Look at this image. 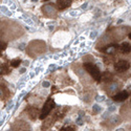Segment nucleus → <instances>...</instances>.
I'll return each mask as SVG.
<instances>
[{"label":"nucleus","mask_w":131,"mask_h":131,"mask_svg":"<svg viewBox=\"0 0 131 131\" xmlns=\"http://www.w3.org/2000/svg\"><path fill=\"white\" fill-rule=\"evenodd\" d=\"M45 49H46L45 43H43L42 41H34L30 44L27 51L30 50V54L31 55H39V54H42Z\"/></svg>","instance_id":"f257e3e1"},{"label":"nucleus","mask_w":131,"mask_h":131,"mask_svg":"<svg viewBox=\"0 0 131 131\" xmlns=\"http://www.w3.org/2000/svg\"><path fill=\"white\" fill-rule=\"evenodd\" d=\"M101 80L105 81V82H110L112 81V75L110 72H104V75H101Z\"/></svg>","instance_id":"2eb2a0df"},{"label":"nucleus","mask_w":131,"mask_h":131,"mask_svg":"<svg viewBox=\"0 0 131 131\" xmlns=\"http://www.w3.org/2000/svg\"><path fill=\"white\" fill-rule=\"evenodd\" d=\"M44 15H46L47 17H56L57 16V10L55 8V4L52 3H48V4H44L42 8Z\"/></svg>","instance_id":"20e7f679"},{"label":"nucleus","mask_w":131,"mask_h":131,"mask_svg":"<svg viewBox=\"0 0 131 131\" xmlns=\"http://www.w3.org/2000/svg\"><path fill=\"white\" fill-rule=\"evenodd\" d=\"M20 63H21L20 59H15V60H13V61L10 62V66L12 67H17V66H19Z\"/></svg>","instance_id":"dca6fc26"},{"label":"nucleus","mask_w":131,"mask_h":131,"mask_svg":"<svg viewBox=\"0 0 131 131\" xmlns=\"http://www.w3.org/2000/svg\"><path fill=\"white\" fill-rule=\"evenodd\" d=\"M5 46H6L5 43H3V42H0V51L3 50V49H5Z\"/></svg>","instance_id":"6ab92c4d"},{"label":"nucleus","mask_w":131,"mask_h":131,"mask_svg":"<svg viewBox=\"0 0 131 131\" xmlns=\"http://www.w3.org/2000/svg\"><path fill=\"white\" fill-rule=\"evenodd\" d=\"M31 1H33V2H36V1H38V0H31Z\"/></svg>","instance_id":"5701e85b"},{"label":"nucleus","mask_w":131,"mask_h":131,"mask_svg":"<svg viewBox=\"0 0 131 131\" xmlns=\"http://www.w3.org/2000/svg\"><path fill=\"white\" fill-rule=\"evenodd\" d=\"M67 110H68V107H65V108H58L57 110L54 112V114L51 116V121L52 122H56V121H59V120H61L62 118H64V115L66 114Z\"/></svg>","instance_id":"39448f33"},{"label":"nucleus","mask_w":131,"mask_h":131,"mask_svg":"<svg viewBox=\"0 0 131 131\" xmlns=\"http://www.w3.org/2000/svg\"><path fill=\"white\" fill-rule=\"evenodd\" d=\"M48 86H49L48 82H43V87H48Z\"/></svg>","instance_id":"412c9836"},{"label":"nucleus","mask_w":131,"mask_h":131,"mask_svg":"<svg viewBox=\"0 0 131 131\" xmlns=\"http://www.w3.org/2000/svg\"><path fill=\"white\" fill-rule=\"evenodd\" d=\"M54 108H55V101L52 100V99H48L46 101V103L44 104L43 108H42V111L40 113V115H39V118L41 120H44L49 113L51 112V110Z\"/></svg>","instance_id":"7ed1b4c3"},{"label":"nucleus","mask_w":131,"mask_h":131,"mask_svg":"<svg viewBox=\"0 0 131 131\" xmlns=\"http://www.w3.org/2000/svg\"><path fill=\"white\" fill-rule=\"evenodd\" d=\"M128 97H129V93L127 92V91H122V92H120L116 95H114V97H113V100H114L115 102H123V101H125Z\"/></svg>","instance_id":"9d476101"},{"label":"nucleus","mask_w":131,"mask_h":131,"mask_svg":"<svg viewBox=\"0 0 131 131\" xmlns=\"http://www.w3.org/2000/svg\"><path fill=\"white\" fill-rule=\"evenodd\" d=\"M0 1H1V0H0Z\"/></svg>","instance_id":"393cba45"},{"label":"nucleus","mask_w":131,"mask_h":131,"mask_svg":"<svg viewBox=\"0 0 131 131\" xmlns=\"http://www.w3.org/2000/svg\"><path fill=\"white\" fill-rule=\"evenodd\" d=\"M84 68L87 70V72L90 73V76L93 78L95 81H98V82H100L101 81V75L102 73L100 72V70L95 65H93L92 63L90 62H86L84 63Z\"/></svg>","instance_id":"f03ea898"},{"label":"nucleus","mask_w":131,"mask_h":131,"mask_svg":"<svg viewBox=\"0 0 131 131\" xmlns=\"http://www.w3.org/2000/svg\"><path fill=\"white\" fill-rule=\"evenodd\" d=\"M24 131H28V130H24Z\"/></svg>","instance_id":"b1692460"},{"label":"nucleus","mask_w":131,"mask_h":131,"mask_svg":"<svg viewBox=\"0 0 131 131\" xmlns=\"http://www.w3.org/2000/svg\"><path fill=\"white\" fill-rule=\"evenodd\" d=\"M61 131H76L73 126H65L64 128H62Z\"/></svg>","instance_id":"f3484780"},{"label":"nucleus","mask_w":131,"mask_h":131,"mask_svg":"<svg viewBox=\"0 0 131 131\" xmlns=\"http://www.w3.org/2000/svg\"><path fill=\"white\" fill-rule=\"evenodd\" d=\"M9 95H10V91L8 88L3 86V85H0V99L5 100V99L9 98Z\"/></svg>","instance_id":"ddd939ff"},{"label":"nucleus","mask_w":131,"mask_h":131,"mask_svg":"<svg viewBox=\"0 0 131 131\" xmlns=\"http://www.w3.org/2000/svg\"><path fill=\"white\" fill-rule=\"evenodd\" d=\"M71 4V0H58L57 1V6L59 10H65Z\"/></svg>","instance_id":"1a4fd4ad"},{"label":"nucleus","mask_w":131,"mask_h":131,"mask_svg":"<svg viewBox=\"0 0 131 131\" xmlns=\"http://www.w3.org/2000/svg\"><path fill=\"white\" fill-rule=\"evenodd\" d=\"M28 127H30V126H28L25 122H23V121H17L15 123V125H14L13 129L15 130V131H20V130L23 129V131H24V129L28 128Z\"/></svg>","instance_id":"6e6552de"},{"label":"nucleus","mask_w":131,"mask_h":131,"mask_svg":"<svg viewBox=\"0 0 131 131\" xmlns=\"http://www.w3.org/2000/svg\"><path fill=\"white\" fill-rule=\"evenodd\" d=\"M106 123L110 124V126H109V127H115V126H118L119 124L121 123V119H120L119 115H112Z\"/></svg>","instance_id":"f8f14e48"},{"label":"nucleus","mask_w":131,"mask_h":131,"mask_svg":"<svg viewBox=\"0 0 131 131\" xmlns=\"http://www.w3.org/2000/svg\"><path fill=\"white\" fill-rule=\"evenodd\" d=\"M23 72H25V68H22V69H21V73H23Z\"/></svg>","instance_id":"4be33fe9"},{"label":"nucleus","mask_w":131,"mask_h":131,"mask_svg":"<svg viewBox=\"0 0 131 131\" xmlns=\"http://www.w3.org/2000/svg\"><path fill=\"white\" fill-rule=\"evenodd\" d=\"M119 49V46L118 45H115V44H112V45H109V46H106L105 48H103L102 50H103L104 52H106L107 55H109V56H111V55H113L114 52L116 51Z\"/></svg>","instance_id":"9b49d317"},{"label":"nucleus","mask_w":131,"mask_h":131,"mask_svg":"<svg viewBox=\"0 0 131 131\" xmlns=\"http://www.w3.org/2000/svg\"><path fill=\"white\" fill-rule=\"evenodd\" d=\"M118 84L116 83H112V84H110V86H109V89H110L111 91H114V90H116L118 89Z\"/></svg>","instance_id":"a211bd4d"},{"label":"nucleus","mask_w":131,"mask_h":131,"mask_svg":"<svg viewBox=\"0 0 131 131\" xmlns=\"http://www.w3.org/2000/svg\"><path fill=\"white\" fill-rule=\"evenodd\" d=\"M119 48H120V50H121L123 54H129L130 52V44L127 43V42H124Z\"/></svg>","instance_id":"4468645a"},{"label":"nucleus","mask_w":131,"mask_h":131,"mask_svg":"<svg viewBox=\"0 0 131 131\" xmlns=\"http://www.w3.org/2000/svg\"><path fill=\"white\" fill-rule=\"evenodd\" d=\"M101 110V108L99 107V105H94V107H93V111L94 112H99Z\"/></svg>","instance_id":"aec40b11"},{"label":"nucleus","mask_w":131,"mask_h":131,"mask_svg":"<svg viewBox=\"0 0 131 131\" xmlns=\"http://www.w3.org/2000/svg\"><path fill=\"white\" fill-rule=\"evenodd\" d=\"M129 67H130V64L127 61H125V60H120V61H118L114 64V69L119 72L126 71V70L129 69Z\"/></svg>","instance_id":"423d86ee"},{"label":"nucleus","mask_w":131,"mask_h":131,"mask_svg":"<svg viewBox=\"0 0 131 131\" xmlns=\"http://www.w3.org/2000/svg\"><path fill=\"white\" fill-rule=\"evenodd\" d=\"M39 114H40V112H39L38 108L36 107H30L27 108V116L30 118V120H36L37 118H39Z\"/></svg>","instance_id":"0eeeda50"}]
</instances>
